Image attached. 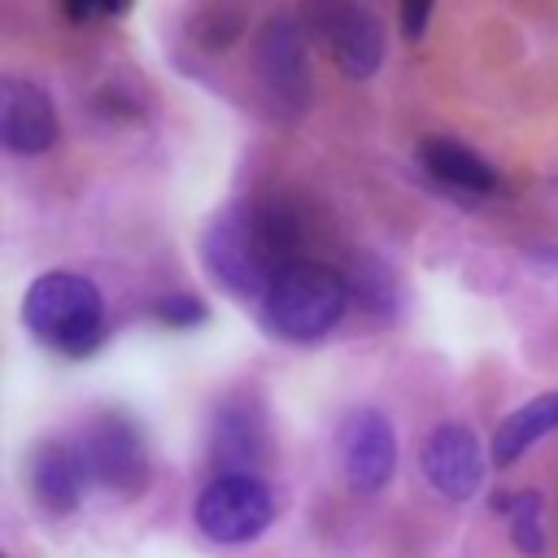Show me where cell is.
Masks as SVG:
<instances>
[{
  "instance_id": "1",
  "label": "cell",
  "mask_w": 558,
  "mask_h": 558,
  "mask_svg": "<svg viewBox=\"0 0 558 558\" xmlns=\"http://www.w3.org/2000/svg\"><path fill=\"white\" fill-rule=\"evenodd\" d=\"M296 248V231L279 209L266 205H227L209 218L201 235V262L218 279L222 292L248 301L266 296L275 275L288 270V253Z\"/></svg>"
},
{
  "instance_id": "2",
  "label": "cell",
  "mask_w": 558,
  "mask_h": 558,
  "mask_svg": "<svg viewBox=\"0 0 558 558\" xmlns=\"http://www.w3.org/2000/svg\"><path fill=\"white\" fill-rule=\"evenodd\" d=\"M26 331L65 357H87L105 340V301L78 270H44L22 296Z\"/></svg>"
},
{
  "instance_id": "3",
  "label": "cell",
  "mask_w": 558,
  "mask_h": 558,
  "mask_svg": "<svg viewBox=\"0 0 558 558\" xmlns=\"http://www.w3.org/2000/svg\"><path fill=\"white\" fill-rule=\"evenodd\" d=\"M349 305V283L318 262H292L275 275L270 292L262 296V323L270 336L288 344H314L323 340Z\"/></svg>"
},
{
  "instance_id": "4",
  "label": "cell",
  "mask_w": 558,
  "mask_h": 558,
  "mask_svg": "<svg viewBox=\"0 0 558 558\" xmlns=\"http://www.w3.org/2000/svg\"><path fill=\"white\" fill-rule=\"evenodd\" d=\"M201 536L214 545H248L275 519V497L262 475H214L192 506Z\"/></svg>"
},
{
  "instance_id": "5",
  "label": "cell",
  "mask_w": 558,
  "mask_h": 558,
  "mask_svg": "<svg viewBox=\"0 0 558 558\" xmlns=\"http://www.w3.org/2000/svg\"><path fill=\"white\" fill-rule=\"evenodd\" d=\"M253 78L266 92V100L296 118L310 105V57H305V31L296 17H266L253 35Z\"/></svg>"
},
{
  "instance_id": "6",
  "label": "cell",
  "mask_w": 558,
  "mask_h": 558,
  "mask_svg": "<svg viewBox=\"0 0 558 558\" xmlns=\"http://www.w3.org/2000/svg\"><path fill=\"white\" fill-rule=\"evenodd\" d=\"M336 458H340V475L349 480V488L379 493L397 471V432H392V423L371 405L349 410L336 427Z\"/></svg>"
},
{
  "instance_id": "7",
  "label": "cell",
  "mask_w": 558,
  "mask_h": 558,
  "mask_svg": "<svg viewBox=\"0 0 558 558\" xmlns=\"http://www.w3.org/2000/svg\"><path fill=\"white\" fill-rule=\"evenodd\" d=\"M270 436H266V410L253 392H231L214 405L209 423V458L218 475H257L266 462Z\"/></svg>"
},
{
  "instance_id": "8",
  "label": "cell",
  "mask_w": 558,
  "mask_h": 558,
  "mask_svg": "<svg viewBox=\"0 0 558 558\" xmlns=\"http://www.w3.org/2000/svg\"><path fill=\"white\" fill-rule=\"evenodd\" d=\"M92 475L118 493V497H140L148 488V449L140 427L126 414H100L92 418L87 436H83Z\"/></svg>"
},
{
  "instance_id": "9",
  "label": "cell",
  "mask_w": 558,
  "mask_h": 558,
  "mask_svg": "<svg viewBox=\"0 0 558 558\" xmlns=\"http://www.w3.org/2000/svg\"><path fill=\"white\" fill-rule=\"evenodd\" d=\"M310 17H314V31L327 44L331 61L349 78H371L379 70V61H384V22L366 4H318Z\"/></svg>"
},
{
  "instance_id": "10",
  "label": "cell",
  "mask_w": 558,
  "mask_h": 558,
  "mask_svg": "<svg viewBox=\"0 0 558 558\" xmlns=\"http://www.w3.org/2000/svg\"><path fill=\"white\" fill-rule=\"evenodd\" d=\"M423 475L449 501H466L484 484V445L466 423H440L423 445Z\"/></svg>"
},
{
  "instance_id": "11",
  "label": "cell",
  "mask_w": 558,
  "mask_h": 558,
  "mask_svg": "<svg viewBox=\"0 0 558 558\" xmlns=\"http://www.w3.org/2000/svg\"><path fill=\"white\" fill-rule=\"evenodd\" d=\"M0 144L17 157L48 153L57 144V109L31 78H0Z\"/></svg>"
},
{
  "instance_id": "12",
  "label": "cell",
  "mask_w": 558,
  "mask_h": 558,
  "mask_svg": "<svg viewBox=\"0 0 558 558\" xmlns=\"http://www.w3.org/2000/svg\"><path fill=\"white\" fill-rule=\"evenodd\" d=\"M87 480H96V475H92V462H87L83 440L52 436V440H44L31 453V493L52 514L78 510V501L87 493Z\"/></svg>"
},
{
  "instance_id": "13",
  "label": "cell",
  "mask_w": 558,
  "mask_h": 558,
  "mask_svg": "<svg viewBox=\"0 0 558 558\" xmlns=\"http://www.w3.org/2000/svg\"><path fill=\"white\" fill-rule=\"evenodd\" d=\"M418 161L427 166V174L445 187H458V192H493L497 187V170L475 153L466 148L462 140H449V135H427L423 148H418Z\"/></svg>"
},
{
  "instance_id": "14",
  "label": "cell",
  "mask_w": 558,
  "mask_h": 558,
  "mask_svg": "<svg viewBox=\"0 0 558 558\" xmlns=\"http://www.w3.org/2000/svg\"><path fill=\"white\" fill-rule=\"evenodd\" d=\"M549 432H558V392H541L501 418V427L493 432V462L514 466Z\"/></svg>"
},
{
  "instance_id": "15",
  "label": "cell",
  "mask_w": 558,
  "mask_h": 558,
  "mask_svg": "<svg viewBox=\"0 0 558 558\" xmlns=\"http://www.w3.org/2000/svg\"><path fill=\"white\" fill-rule=\"evenodd\" d=\"M510 510V541L536 558L545 549V532H541V493H514L510 501H501Z\"/></svg>"
},
{
  "instance_id": "16",
  "label": "cell",
  "mask_w": 558,
  "mask_h": 558,
  "mask_svg": "<svg viewBox=\"0 0 558 558\" xmlns=\"http://www.w3.org/2000/svg\"><path fill=\"white\" fill-rule=\"evenodd\" d=\"M205 26V35H201V44H209V48H227V44H235V35L244 31V13L240 9H227V4H209V9H201L196 13Z\"/></svg>"
},
{
  "instance_id": "17",
  "label": "cell",
  "mask_w": 558,
  "mask_h": 558,
  "mask_svg": "<svg viewBox=\"0 0 558 558\" xmlns=\"http://www.w3.org/2000/svg\"><path fill=\"white\" fill-rule=\"evenodd\" d=\"M153 314H157V323H166V327H196V323H205V301L201 296H192V292H170V296H161L157 305H153Z\"/></svg>"
},
{
  "instance_id": "18",
  "label": "cell",
  "mask_w": 558,
  "mask_h": 558,
  "mask_svg": "<svg viewBox=\"0 0 558 558\" xmlns=\"http://www.w3.org/2000/svg\"><path fill=\"white\" fill-rule=\"evenodd\" d=\"M427 17H432V4L427 0H405L401 4V35L405 39H418L423 26H427Z\"/></svg>"
}]
</instances>
